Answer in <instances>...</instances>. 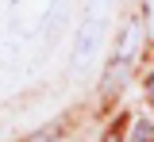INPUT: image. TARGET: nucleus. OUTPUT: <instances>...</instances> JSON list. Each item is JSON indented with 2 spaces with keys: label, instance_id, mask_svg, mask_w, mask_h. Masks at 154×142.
<instances>
[{
  "label": "nucleus",
  "instance_id": "1",
  "mask_svg": "<svg viewBox=\"0 0 154 142\" xmlns=\"http://www.w3.org/2000/svg\"><path fill=\"white\" fill-rule=\"evenodd\" d=\"M112 0H85V19L77 27V46H73V73L89 69L104 46V19H108Z\"/></svg>",
  "mask_w": 154,
  "mask_h": 142
},
{
  "label": "nucleus",
  "instance_id": "2",
  "mask_svg": "<svg viewBox=\"0 0 154 142\" xmlns=\"http://www.w3.org/2000/svg\"><path fill=\"white\" fill-rule=\"evenodd\" d=\"M139 39H143V27H139V19H131L127 27H123V35H119V46H116L112 65H108V77H104V92H108V96L119 92L123 84L131 81L135 54H139Z\"/></svg>",
  "mask_w": 154,
  "mask_h": 142
},
{
  "label": "nucleus",
  "instance_id": "3",
  "mask_svg": "<svg viewBox=\"0 0 154 142\" xmlns=\"http://www.w3.org/2000/svg\"><path fill=\"white\" fill-rule=\"evenodd\" d=\"M46 8H50V0H16V19L27 31H35L38 23L46 19Z\"/></svg>",
  "mask_w": 154,
  "mask_h": 142
},
{
  "label": "nucleus",
  "instance_id": "4",
  "mask_svg": "<svg viewBox=\"0 0 154 142\" xmlns=\"http://www.w3.org/2000/svg\"><path fill=\"white\" fill-rule=\"evenodd\" d=\"M131 142H154V123L150 119H139L131 127Z\"/></svg>",
  "mask_w": 154,
  "mask_h": 142
},
{
  "label": "nucleus",
  "instance_id": "5",
  "mask_svg": "<svg viewBox=\"0 0 154 142\" xmlns=\"http://www.w3.org/2000/svg\"><path fill=\"white\" fill-rule=\"evenodd\" d=\"M143 31L154 39V0H143Z\"/></svg>",
  "mask_w": 154,
  "mask_h": 142
},
{
  "label": "nucleus",
  "instance_id": "6",
  "mask_svg": "<svg viewBox=\"0 0 154 142\" xmlns=\"http://www.w3.org/2000/svg\"><path fill=\"white\" fill-rule=\"evenodd\" d=\"M146 100L154 104V73H150V77H146Z\"/></svg>",
  "mask_w": 154,
  "mask_h": 142
}]
</instances>
